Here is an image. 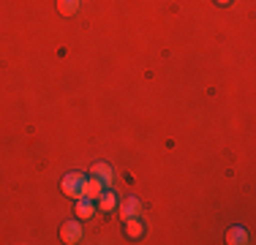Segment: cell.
Masks as SVG:
<instances>
[{
    "instance_id": "1",
    "label": "cell",
    "mask_w": 256,
    "mask_h": 245,
    "mask_svg": "<svg viewBox=\"0 0 256 245\" xmlns=\"http://www.w3.org/2000/svg\"><path fill=\"white\" fill-rule=\"evenodd\" d=\"M82 186H84V174L71 172V174L63 177V182H60V191H63L66 196H71V199H82Z\"/></svg>"
},
{
    "instance_id": "2",
    "label": "cell",
    "mask_w": 256,
    "mask_h": 245,
    "mask_svg": "<svg viewBox=\"0 0 256 245\" xmlns=\"http://www.w3.org/2000/svg\"><path fill=\"white\" fill-rule=\"evenodd\" d=\"M60 240L66 245H76L82 240V224H79V220H66V224L60 226Z\"/></svg>"
},
{
    "instance_id": "3",
    "label": "cell",
    "mask_w": 256,
    "mask_h": 245,
    "mask_svg": "<svg viewBox=\"0 0 256 245\" xmlns=\"http://www.w3.org/2000/svg\"><path fill=\"white\" fill-rule=\"evenodd\" d=\"M106 191V186L98 180V177H84V186H82V199H93L98 202V196Z\"/></svg>"
},
{
    "instance_id": "4",
    "label": "cell",
    "mask_w": 256,
    "mask_h": 245,
    "mask_svg": "<svg viewBox=\"0 0 256 245\" xmlns=\"http://www.w3.org/2000/svg\"><path fill=\"white\" fill-rule=\"evenodd\" d=\"M90 177H98V180L104 182V186H112L114 172H112V166H109L106 161H96L93 166H90Z\"/></svg>"
},
{
    "instance_id": "5",
    "label": "cell",
    "mask_w": 256,
    "mask_h": 245,
    "mask_svg": "<svg viewBox=\"0 0 256 245\" xmlns=\"http://www.w3.org/2000/svg\"><path fill=\"white\" fill-rule=\"evenodd\" d=\"M139 212H142V202L136 199V196H128V199L120 204V218L128 220V218H136Z\"/></svg>"
},
{
    "instance_id": "6",
    "label": "cell",
    "mask_w": 256,
    "mask_h": 245,
    "mask_svg": "<svg viewBox=\"0 0 256 245\" xmlns=\"http://www.w3.org/2000/svg\"><path fill=\"white\" fill-rule=\"evenodd\" d=\"M226 242L229 245H246L248 242V232L242 229V226H232L226 232Z\"/></svg>"
},
{
    "instance_id": "7",
    "label": "cell",
    "mask_w": 256,
    "mask_h": 245,
    "mask_svg": "<svg viewBox=\"0 0 256 245\" xmlns=\"http://www.w3.org/2000/svg\"><path fill=\"white\" fill-rule=\"evenodd\" d=\"M126 234L131 237V240H139V237L144 234V226H142V220H139V216L126 220Z\"/></svg>"
},
{
    "instance_id": "8",
    "label": "cell",
    "mask_w": 256,
    "mask_h": 245,
    "mask_svg": "<svg viewBox=\"0 0 256 245\" xmlns=\"http://www.w3.org/2000/svg\"><path fill=\"white\" fill-rule=\"evenodd\" d=\"M96 204L93 199H76V218H93Z\"/></svg>"
},
{
    "instance_id": "9",
    "label": "cell",
    "mask_w": 256,
    "mask_h": 245,
    "mask_svg": "<svg viewBox=\"0 0 256 245\" xmlns=\"http://www.w3.org/2000/svg\"><path fill=\"white\" fill-rule=\"evenodd\" d=\"M98 207L104 212H112L114 207H118V196H114L112 191H104L101 196H98Z\"/></svg>"
},
{
    "instance_id": "10",
    "label": "cell",
    "mask_w": 256,
    "mask_h": 245,
    "mask_svg": "<svg viewBox=\"0 0 256 245\" xmlns=\"http://www.w3.org/2000/svg\"><path fill=\"white\" fill-rule=\"evenodd\" d=\"M58 11H60V14H66V16L76 14V11H79V0H58Z\"/></svg>"
},
{
    "instance_id": "11",
    "label": "cell",
    "mask_w": 256,
    "mask_h": 245,
    "mask_svg": "<svg viewBox=\"0 0 256 245\" xmlns=\"http://www.w3.org/2000/svg\"><path fill=\"white\" fill-rule=\"evenodd\" d=\"M216 3H218V6H229L232 0H216Z\"/></svg>"
}]
</instances>
